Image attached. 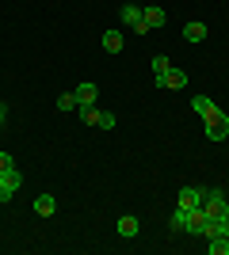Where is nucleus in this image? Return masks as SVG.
I'll return each instance as SVG.
<instances>
[{"instance_id": "39448f33", "label": "nucleus", "mask_w": 229, "mask_h": 255, "mask_svg": "<svg viewBox=\"0 0 229 255\" xmlns=\"http://www.w3.org/2000/svg\"><path fill=\"white\" fill-rule=\"evenodd\" d=\"M157 88H168V92H180V88H187V73H184V69H168L164 76H157Z\"/></svg>"}, {"instance_id": "4be33fe9", "label": "nucleus", "mask_w": 229, "mask_h": 255, "mask_svg": "<svg viewBox=\"0 0 229 255\" xmlns=\"http://www.w3.org/2000/svg\"><path fill=\"white\" fill-rule=\"evenodd\" d=\"M4 122H8V107L0 103V126H4Z\"/></svg>"}, {"instance_id": "ddd939ff", "label": "nucleus", "mask_w": 229, "mask_h": 255, "mask_svg": "<svg viewBox=\"0 0 229 255\" xmlns=\"http://www.w3.org/2000/svg\"><path fill=\"white\" fill-rule=\"evenodd\" d=\"M184 38H187V42H203V38H207V23H187V27H184Z\"/></svg>"}, {"instance_id": "a211bd4d", "label": "nucleus", "mask_w": 229, "mask_h": 255, "mask_svg": "<svg viewBox=\"0 0 229 255\" xmlns=\"http://www.w3.org/2000/svg\"><path fill=\"white\" fill-rule=\"evenodd\" d=\"M80 118H84L88 126H96L99 122V107H80Z\"/></svg>"}, {"instance_id": "1a4fd4ad", "label": "nucleus", "mask_w": 229, "mask_h": 255, "mask_svg": "<svg viewBox=\"0 0 229 255\" xmlns=\"http://www.w3.org/2000/svg\"><path fill=\"white\" fill-rule=\"evenodd\" d=\"M164 23H168V11H164L161 4H149V8H145V27H149V31H161Z\"/></svg>"}, {"instance_id": "f8f14e48", "label": "nucleus", "mask_w": 229, "mask_h": 255, "mask_svg": "<svg viewBox=\"0 0 229 255\" xmlns=\"http://www.w3.org/2000/svg\"><path fill=\"white\" fill-rule=\"evenodd\" d=\"M122 46H126L122 31H107V34H103V50H107V53H122Z\"/></svg>"}, {"instance_id": "9b49d317", "label": "nucleus", "mask_w": 229, "mask_h": 255, "mask_svg": "<svg viewBox=\"0 0 229 255\" xmlns=\"http://www.w3.org/2000/svg\"><path fill=\"white\" fill-rule=\"evenodd\" d=\"M54 210H57L54 194H38V198H34V213H38V217H54Z\"/></svg>"}, {"instance_id": "4468645a", "label": "nucleus", "mask_w": 229, "mask_h": 255, "mask_svg": "<svg viewBox=\"0 0 229 255\" xmlns=\"http://www.w3.org/2000/svg\"><path fill=\"white\" fill-rule=\"evenodd\" d=\"M168 229H172V233H184V229H187V210H184V206H176V213L168 217Z\"/></svg>"}, {"instance_id": "aec40b11", "label": "nucleus", "mask_w": 229, "mask_h": 255, "mask_svg": "<svg viewBox=\"0 0 229 255\" xmlns=\"http://www.w3.org/2000/svg\"><path fill=\"white\" fill-rule=\"evenodd\" d=\"M11 194H15V191H11V187H8V179L0 175V202H11Z\"/></svg>"}, {"instance_id": "412c9836", "label": "nucleus", "mask_w": 229, "mask_h": 255, "mask_svg": "<svg viewBox=\"0 0 229 255\" xmlns=\"http://www.w3.org/2000/svg\"><path fill=\"white\" fill-rule=\"evenodd\" d=\"M8 168H15V160H11L8 152H0V171H8Z\"/></svg>"}, {"instance_id": "dca6fc26", "label": "nucleus", "mask_w": 229, "mask_h": 255, "mask_svg": "<svg viewBox=\"0 0 229 255\" xmlns=\"http://www.w3.org/2000/svg\"><path fill=\"white\" fill-rule=\"evenodd\" d=\"M168 69H172V61H168L164 53H157V57H153V76H164Z\"/></svg>"}, {"instance_id": "2eb2a0df", "label": "nucleus", "mask_w": 229, "mask_h": 255, "mask_svg": "<svg viewBox=\"0 0 229 255\" xmlns=\"http://www.w3.org/2000/svg\"><path fill=\"white\" fill-rule=\"evenodd\" d=\"M207 252H210V255H229V236H210Z\"/></svg>"}, {"instance_id": "0eeeda50", "label": "nucleus", "mask_w": 229, "mask_h": 255, "mask_svg": "<svg viewBox=\"0 0 229 255\" xmlns=\"http://www.w3.org/2000/svg\"><path fill=\"white\" fill-rule=\"evenodd\" d=\"M203 229H207V210H203V206L187 210V229H184V233H191V236H203Z\"/></svg>"}, {"instance_id": "423d86ee", "label": "nucleus", "mask_w": 229, "mask_h": 255, "mask_svg": "<svg viewBox=\"0 0 229 255\" xmlns=\"http://www.w3.org/2000/svg\"><path fill=\"white\" fill-rule=\"evenodd\" d=\"M73 99H76V111H80V107H96V99H99V88L84 80L80 88H73Z\"/></svg>"}, {"instance_id": "9d476101", "label": "nucleus", "mask_w": 229, "mask_h": 255, "mask_svg": "<svg viewBox=\"0 0 229 255\" xmlns=\"http://www.w3.org/2000/svg\"><path fill=\"white\" fill-rule=\"evenodd\" d=\"M191 111H195L199 118H210L214 111H218V103H214L210 96H195V99H191Z\"/></svg>"}, {"instance_id": "20e7f679", "label": "nucleus", "mask_w": 229, "mask_h": 255, "mask_svg": "<svg viewBox=\"0 0 229 255\" xmlns=\"http://www.w3.org/2000/svg\"><path fill=\"white\" fill-rule=\"evenodd\" d=\"M203 194H207V187H180V194H176V206L195 210V206H203Z\"/></svg>"}, {"instance_id": "7ed1b4c3", "label": "nucleus", "mask_w": 229, "mask_h": 255, "mask_svg": "<svg viewBox=\"0 0 229 255\" xmlns=\"http://www.w3.org/2000/svg\"><path fill=\"white\" fill-rule=\"evenodd\" d=\"M119 19L126 23V27H134L138 34H149V27H145V8H138V4H122Z\"/></svg>"}, {"instance_id": "f03ea898", "label": "nucleus", "mask_w": 229, "mask_h": 255, "mask_svg": "<svg viewBox=\"0 0 229 255\" xmlns=\"http://www.w3.org/2000/svg\"><path fill=\"white\" fill-rule=\"evenodd\" d=\"M203 122H207V137L210 141H226L229 137V115L226 111H214V115L203 118Z\"/></svg>"}, {"instance_id": "6ab92c4d", "label": "nucleus", "mask_w": 229, "mask_h": 255, "mask_svg": "<svg viewBox=\"0 0 229 255\" xmlns=\"http://www.w3.org/2000/svg\"><path fill=\"white\" fill-rule=\"evenodd\" d=\"M99 129H115V115L111 111H99V122H96Z\"/></svg>"}, {"instance_id": "f3484780", "label": "nucleus", "mask_w": 229, "mask_h": 255, "mask_svg": "<svg viewBox=\"0 0 229 255\" xmlns=\"http://www.w3.org/2000/svg\"><path fill=\"white\" fill-rule=\"evenodd\" d=\"M57 111H76V99H73V92H61V96H57Z\"/></svg>"}, {"instance_id": "f257e3e1", "label": "nucleus", "mask_w": 229, "mask_h": 255, "mask_svg": "<svg viewBox=\"0 0 229 255\" xmlns=\"http://www.w3.org/2000/svg\"><path fill=\"white\" fill-rule=\"evenodd\" d=\"M203 210H207V217H214V221L229 217V202H226V191H222V187H207V194H203Z\"/></svg>"}, {"instance_id": "6e6552de", "label": "nucleus", "mask_w": 229, "mask_h": 255, "mask_svg": "<svg viewBox=\"0 0 229 255\" xmlns=\"http://www.w3.org/2000/svg\"><path fill=\"white\" fill-rule=\"evenodd\" d=\"M138 229H142V225H138V217H134V213H122L119 221H115V233H119L122 240H134V236H138Z\"/></svg>"}]
</instances>
